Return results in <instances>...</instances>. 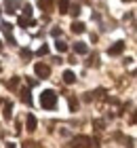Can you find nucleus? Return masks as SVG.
<instances>
[{
  "label": "nucleus",
  "mask_w": 137,
  "mask_h": 148,
  "mask_svg": "<svg viewBox=\"0 0 137 148\" xmlns=\"http://www.w3.org/2000/svg\"><path fill=\"white\" fill-rule=\"evenodd\" d=\"M67 146L70 148H97V140L91 136H76Z\"/></svg>",
  "instance_id": "obj_1"
},
{
  "label": "nucleus",
  "mask_w": 137,
  "mask_h": 148,
  "mask_svg": "<svg viewBox=\"0 0 137 148\" xmlns=\"http://www.w3.org/2000/svg\"><path fill=\"white\" fill-rule=\"evenodd\" d=\"M40 106H42L44 110H53L55 106H57V93L53 89L42 91V95H40Z\"/></svg>",
  "instance_id": "obj_2"
},
{
  "label": "nucleus",
  "mask_w": 137,
  "mask_h": 148,
  "mask_svg": "<svg viewBox=\"0 0 137 148\" xmlns=\"http://www.w3.org/2000/svg\"><path fill=\"white\" fill-rule=\"evenodd\" d=\"M34 72H36L38 78H49V76H51V68H49L46 64H42V62L34 64Z\"/></svg>",
  "instance_id": "obj_3"
},
{
  "label": "nucleus",
  "mask_w": 137,
  "mask_h": 148,
  "mask_svg": "<svg viewBox=\"0 0 137 148\" xmlns=\"http://www.w3.org/2000/svg\"><path fill=\"white\" fill-rule=\"evenodd\" d=\"M19 4H21V0H4V9L9 15H13V13H17Z\"/></svg>",
  "instance_id": "obj_4"
},
{
  "label": "nucleus",
  "mask_w": 137,
  "mask_h": 148,
  "mask_svg": "<svg viewBox=\"0 0 137 148\" xmlns=\"http://www.w3.org/2000/svg\"><path fill=\"white\" fill-rule=\"evenodd\" d=\"M122 51H125V42H122V40H118V42H114V45L108 49V55L114 57V55H120Z\"/></svg>",
  "instance_id": "obj_5"
},
{
  "label": "nucleus",
  "mask_w": 137,
  "mask_h": 148,
  "mask_svg": "<svg viewBox=\"0 0 137 148\" xmlns=\"http://www.w3.org/2000/svg\"><path fill=\"white\" fill-rule=\"evenodd\" d=\"M38 6L44 13H53L55 11V0H38Z\"/></svg>",
  "instance_id": "obj_6"
},
{
  "label": "nucleus",
  "mask_w": 137,
  "mask_h": 148,
  "mask_svg": "<svg viewBox=\"0 0 137 148\" xmlns=\"http://www.w3.org/2000/svg\"><path fill=\"white\" fill-rule=\"evenodd\" d=\"M63 83L65 85H74V83H76V74H74L72 70H65L63 72Z\"/></svg>",
  "instance_id": "obj_7"
},
{
  "label": "nucleus",
  "mask_w": 137,
  "mask_h": 148,
  "mask_svg": "<svg viewBox=\"0 0 137 148\" xmlns=\"http://www.w3.org/2000/svg\"><path fill=\"white\" fill-rule=\"evenodd\" d=\"M19 95H21V102L23 104H27V106L32 104V95H30V89H27V87H23V89L19 91Z\"/></svg>",
  "instance_id": "obj_8"
},
{
  "label": "nucleus",
  "mask_w": 137,
  "mask_h": 148,
  "mask_svg": "<svg viewBox=\"0 0 137 148\" xmlns=\"http://www.w3.org/2000/svg\"><path fill=\"white\" fill-rule=\"evenodd\" d=\"M25 125H27V131H34L36 129V125H38V121L34 114H27V119H25Z\"/></svg>",
  "instance_id": "obj_9"
},
{
  "label": "nucleus",
  "mask_w": 137,
  "mask_h": 148,
  "mask_svg": "<svg viewBox=\"0 0 137 148\" xmlns=\"http://www.w3.org/2000/svg\"><path fill=\"white\" fill-rule=\"evenodd\" d=\"M74 51H76L78 55H87L89 47H87V42H76V45H74Z\"/></svg>",
  "instance_id": "obj_10"
},
{
  "label": "nucleus",
  "mask_w": 137,
  "mask_h": 148,
  "mask_svg": "<svg viewBox=\"0 0 137 148\" xmlns=\"http://www.w3.org/2000/svg\"><path fill=\"white\" fill-rule=\"evenodd\" d=\"M55 6L59 9V13H67V6H70V0H55Z\"/></svg>",
  "instance_id": "obj_11"
},
{
  "label": "nucleus",
  "mask_w": 137,
  "mask_h": 148,
  "mask_svg": "<svg viewBox=\"0 0 137 148\" xmlns=\"http://www.w3.org/2000/svg\"><path fill=\"white\" fill-rule=\"evenodd\" d=\"M85 30H87V25L82 23V21H74L72 23V32H74V34H82Z\"/></svg>",
  "instance_id": "obj_12"
},
{
  "label": "nucleus",
  "mask_w": 137,
  "mask_h": 148,
  "mask_svg": "<svg viewBox=\"0 0 137 148\" xmlns=\"http://www.w3.org/2000/svg\"><path fill=\"white\" fill-rule=\"evenodd\" d=\"M34 23H36L34 19H27V17H23V15L17 19V25H19V28H25V25H34Z\"/></svg>",
  "instance_id": "obj_13"
},
{
  "label": "nucleus",
  "mask_w": 137,
  "mask_h": 148,
  "mask_svg": "<svg viewBox=\"0 0 137 148\" xmlns=\"http://www.w3.org/2000/svg\"><path fill=\"white\" fill-rule=\"evenodd\" d=\"M93 129H95V131H104V129H106V121L95 119V121H93Z\"/></svg>",
  "instance_id": "obj_14"
},
{
  "label": "nucleus",
  "mask_w": 137,
  "mask_h": 148,
  "mask_svg": "<svg viewBox=\"0 0 137 148\" xmlns=\"http://www.w3.org/2000/svg\"><path fill=\"white\" fill-rule=\"evenodd\" d=\"M11 116H13V104L11 102H4V119L9 121Z\"/></svg>",
  "instance_id": "obj_15"
},
{
  "label": "nucleus",
  "mask_w": 137,
  "mask_h": 148,
  "mask_svg": "<svg viewBox=\"0 0 137 148\" xmlns=\"http://www.w3.org/2000/svg\"><path fill=\"white\" fill-rule=\"evenodd\" d=\"M67 13H72L74 17L80 15V4H74V6H67Z\"/></svg>",
  "instance_id": "obj_16"
},
{
  "label": "nucleus",
  "mask_w": 137,
  "mask_h": 148,
  "mask_svg": "<svg viewBox=\"0 0 137 148\" xmlns=\"http://www.w3.org/2000/svg\"><path fill=\"white\" fill-rule=\"evenodd\" d=\"M55 49H57L59 53H65V51H67V45L61 42V40H57V42H55Z\"/></svg>",
  "instance_id": "obj_17"
},
{
  "label": "nucleus",
  "mask_w": 137,
  "mask_h": 148,
  "mask_svg": "<svg viewBox=\"0 0 137 148\" xmlns=\"http://www.w3.org/2000/svg\"><path fill=\"white\" fill-rule=\"evenodd\" d=\"M6 85H9L11 89H17V87H19V78H17V76H15V78H11V80H9Z\"/></svg>",
  "instance_id": "obj_18"
},
{
  "label": "nucleus",
  "mask_w": 137,
  "mask_h": 148,
  "mask_svg": "<svg viewBox=\"0 0 137 148\" xmlns=\"http://www.w3.org/2000/svg\"><path fill=\"white\" fill-rule=\"evenodd\" d=\"M23 17L32 19V6H30V4H25V9H23Z\"/></svg>",
  "instance_id": "obj_19"
},
{
  "label": "nucleus",
  "mask_w": 137,
  "mask_h": 148,
  "mask_svg": "<svg viewBox=\"0 0 137 148\" xmlns=\"http://www.w3.org/2000/svg\"><path fill=\"white\" fill-rule=\"evenodd\" d=\"M76 108H78V102H76V99H74V97H70V110L74 112Z\"/></svg>",
  "instance_id": "obj_20"
},
{
  "label": "nucleus",
  "mask_w": 137,
  "mask_h": 148,
  "mask_svg": "<svg viewBox=\"0 0 137 148\" xmlns=\"http://www.w3.org/2000/svg\"><path fill=\"white\" fill-rule=\"evenodd\" d=\"M21 57H23V59H30V57H32V51H27V49H21Z\"/></svg>",
  "instance_id": "obj_21"
},
{
  "label": "nucleus",
  "mask_w": 137,
  "mask_h": 148,
  "mask_svg": "<svg viewBox=\"0 0 137 148\" xmlns=\"http://www.w3.org/2000/svg\"><path fill=\"white\" fill-rule=\"evenodd\" d=\"M46 53H49V47H46V45H42V47L38 49V55H46Z\"/></svg>",
  "instance_id": "obj_22"
},
{
  "label": "nucleus",
  "mask_w": 137,
  "mask_h": 148,
  "mask_svg": "<svg viewBox=\"0 0 137 148\" xmlns=\"http://www.w3.org/2000/svg\"><path fill=\"white\" fill-rule=\"evenodd\" d=\"M125 144H127V148H135V146H133V144H135V140H133V138H127V140H125Z\"/></svg>",
  "instance_id": "obj_23"
},
{
  "label": "nucleus",
  "mask_w": 137,
  "mask_h": 148,
  "mask_svg": "<svg viewBox=\"0 0 137 148\" xmlns=\"http://www.w3.org/2000/svg\"><path fill=\"white\" fill-rule=\"evenodd\" d=\"M51 34H53L55 38H57V36H61V28H53V30H51Z\"/></svg>",
  "instance_id": "obj_24"
},
{
  "label": "nucleus",
  "mask_w": 137,
  "mask_h": 148,
  "mask_svg": "<svg viewBox=\"0 0 137 148\" xmlns=\"http://www.w3.org/2000/svg\"><path fill=\"white\" fill-rule=\"evenodd\" d=\"M21 148H34V144H32V142H25V144H23Z\"/></svg>",
  "instance_id": "obj_25"
},
{
  "label": "nucleus",
  "mask_w": 137,
  "mask_h": 148,
  "mask_svg": "<svg viewBox=\"0 0 137 148\" xmlns=\"http://www.w3.org/2000/svg\"><path fill=\"white\" fill-rule=\"evenodd\" d=\"M6 148H15V144H9V146H6Z\"/></svg>",
  "instance_id": "obj_26"
},
{
  "label": "nucleus",
  "mask_w": 137,
  "mask_h": 148,
  "mask_svg": "<svg viewBox=\"0 0 137 148\" xmlns=\"http://www.w3.org/2000/svg\"><path fill=\"white\" fill-rule=\"evenodd\" d=\"M122 2H133V0H122Z\"/></svg>",
  "instance_id": "obj_27"
},
{
  "label": "nucleus",
  "mask_w": 137,
  "mask_h": 148,
  "mask_svg": "<svg viewBox=\"0 0 137 148\" xmlns=\"http://www.w3.org/2000/svg\"><path fill=\"white\" fill-rule=\"evenodd\" d=\"M0 51H2V42H0Z\"/></svg>",
  "instance_id": "obj_28"
}]
</instances>
